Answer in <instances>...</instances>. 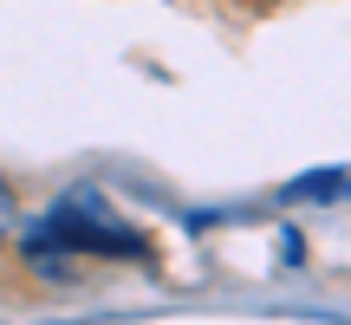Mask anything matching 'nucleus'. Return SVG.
<instances>
[{"mask_svg": "<svg viewBox=\"0 0 351 325\" xmlns=\"http://www.w3.org/2000/svg\"><path fill=\"white\" fill-rule=\"evenodd\" d=\"M52 254H143V234H130L104 195L78 189L33 228V261H52Z\"/></svg>", "mask_w": 351, "mask_h": 325, "instance_id": "f257e3e1", "label": "nucleus"}, {"mask_svg": "<svg viewBox=\"0 0 351 325\" xmlns=\"http://www.w3.org/2000/svg\"><path fill=\"white\" fill-rule=\"evenodd\" d=\"M345 189H351V176H313V182H293L287 195L300 202V195H345Z\"/></svg>", "mask_w": 351, "mask_h": 325, "instance_id": "f03ea898", "label": "nucleus"}, {"mask_svg": "<svg viewBox=\"0 0 351 325\" xmlns=\"http://www.w3.org/2000/svg\"><path fill=\"white\" fill-rule=\"evenodd\" d=\"M13 221H20V208H13V189H7V176H0V248H7Z\"/></svg>", "mask_w": 351, "mask_h": 325, "instance_id": "7ed1b4c3", "label": "nucleus"}]
</instances>
